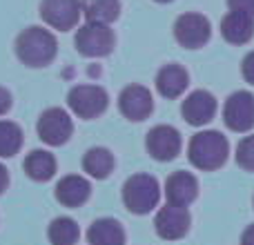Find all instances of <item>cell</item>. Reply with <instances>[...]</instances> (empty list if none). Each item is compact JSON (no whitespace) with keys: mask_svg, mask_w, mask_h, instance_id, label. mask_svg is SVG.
Returning <instances> with one entry per match:
<instances>
[{"mask_svg":"<svg viewBox=\"0 0 254 245\" xmlns=\"http://www.w3.org/2000/svg\"><path fill=\"white\" fill-rule=\"evenodd\" d=\"M7 187H9V172H7V167L0 163V194H4Z\"/></svg>","mask_w":254,"mask_h":245,"instance_id":"cell-28","label":"cell"},{"mask_svg":"<svg viewBox=\"0 0 254 245\" xmlns=\"http://www.w3.org/2000/svg\"><path fill=\"white\" fill-rule=\"evenodd\" d=\"M241 245H254V225L246 228V232L241 234Z\"/></svg>","mask_w":254,"mask_h":245,"instance_id":"cell-29","label":"cell"},{"mask_svg":"<svg viewBox=\"0 0 254 245\" xmlns=\"http://www.w3.org/2000/svg\"><path fill=\"white\" fill-rule=\"evenodd\" d=\"M237 163L246 172H254V136H246L237 145Z\"/></svg>","mask_w":254,"mask_h":245,"instance_id":"cell-24","label":"cell"},{"mask_svg":"<svg viewBox=\"0 0 254 245\" xmlns=\"http://www.w3.org/2000/svg\"><path fill=\"white\" fill-rule=\"evenodd\" d=\"M221 34L232 45H246L254 36V18L239 11H228L221 20Z\"/></svg>","mask_w":254,"mask_h":245,"instance_id":"cell-18","label":"cell"},{"mask_svg":"<svg viewBox=\"0 0 254 245\" xmlns=\"http://www.w3.org/2000/svg\"><path fill=\"white\" fill-rule=\"evenodd\" d=\"M230 11H239L254 18V0H228Z\"/></svg>","mask_w":254,"mask_h":245,"instance_id":"cell-25","label":"cell"},{"mask_svg":"<svg viewBox=\"0 0 254 245\" xmlns=\"http://www.w3.org/2000/svg\"><path fill=\"white\" fill-rule=\"evenodd\" d=\"M119 110L131 122H140L149 119L154 112L152 92L147 87H143V85H127L119 94Z\"/></svg>","mask_w":254,"mask_h":245,"instance_id":"cell-12","label":"cell"},{"mask_svg":"<svg viewBox=\"0 0 254 245\" xmlns=\"http://www.w3.org/2000/svg\"><path fill=\"white\" fill-rule=\"evenodd\" d=\"M223 121L232 131L246 134L254 127V96L250 92H234L223 105Z\"/></svg>","mask_w":254,"mask_h":245,"instance_id":"cell-10","label":"cell"},{"mask_svg":"<svg viewBox=\"0 0 254 245\" xmlns=\"http://www.w3.org/2000/svg\"><path fill=\"white\" fill-rule=\"evenodd\" d=\"M161 201V185L149 174H134L123 185V203L131 214H149Z\"/></svg>","mask_w":254,"mask_h":245,"instance_id":"cell-3","label":"cell"},{"mask_svg":"<svg viewBox=\"0 0 254 245\" xmlns=\"http://www.w3.org/2000/svg\"><path fill=\"white\" fill-rule=\"evenodd\" d=\"M36 131H38V138L45 145L61 147L74 134V121H71L69 112L63 110V107H49V110H45L40 114Z\"/></svg>","mask_w":254,"mask_h":245,"instance_id":"cell-6","label":"cell"},{"mask_svg":"<svg viewBox=\"0 0 254 245\" xmlns=\"http://www.w3.org/2000/svg\"><path fill=\"white\" fill-rule=\"evenodd\" d=\"M154 2H172V0H154Z\"/></svg>","mask_w":254,"mask_h":245,"instance_id":"cell-30","label":"cell"},{"mask_svg":"<svg viewBox=\"0 0 254 245\" xmlns=\"http://www.w3.org/2000/svg\"><path fill=\"white\" fill-rule=\"evenodd\" d=\"M25 136L22 127L13 121H0V158H11L20 152Z\"/></svg>","mask_w":254,"mask_h":245,"instance_id":"cell-23","label":"cell"},{"mask_svg":"<svg viewBox=\"0 0 254 245\" xmlns=\"http://www.w3.org/2000/svg\"><path fill=\"white\" fill-rule=\"evenodd\" d=\"M13 105V98H11V92L7 87H0V116H4Z\"/></svg>","mask_w":254,"mask_h":245,"instance_id":"cell-27","label":"cell"},{"mask_svg":"<svg viewBox=\"0 0 254 245\" xmlns=\"http://www.w3.org/2000/svg\"><path fill=\"white\" fill-rule=\"evenodd\" d=\"M74 45L80 56L87 58H103L114 52L116 36L110 25H98V22H85L76 31Z\"/></svg>","mask_w":254,"mask_h":245,"instance_id":"cell-4","label":"cell"},{"mask_svg":"<svg viewBox=\"0 0 254 245\" xmlns=\"http://www.w3.org/2000/svg\"><path fill=\"white\" fill-rule=\"evenodd\" d=\"M181 134L176 127L172 125H156L147 131V138H145V147H147L149 156L154 161H161V163H167V161H174L181 152Z\"/></svg>","mask_w":254,"mask_h":245,"instance_id":"cell-9","label":"cell"},{"mask_svg":"<svg viewBox=\"0 0 254 245\" xmlns=\"http://www.w3.org/2000/svg\"><path fill=\"white\" fill-rule=\"evenodd\" d=\"M83 16V0H43L40 18L56 31H69L78 25Z\"/></svg>","mask_w":254,"mask_h":245,"instance_id":"cell-8","label":"cell"},{"mask_svg":"<svg viewBox=\"0 0 254 245\" xmlns=\"http://www.w3.org/2000/svg\"><path fill=\"white\" fill-rule=\"evenodd\" d=\"M56 201L65 207H80L83 203H87V198L92 196V185L85 176L78 174H69L63 176L61 181L56 183Z\"/></svg>","mask_w":254,"mask_h":245,"instance_id":"cell-15","label":"cell"},{"mask_svg":"<svg viewBox=\"0 0 254 245\" xmlns=\"http://www.w3.org/2000/svg\"><path fill=\"white\" fill-rule=\"evenodd\" d=\"M198 196V181L190 172H174L165 181V198L170 205L188 207Z\"/></svg>","mask_w":254,"mask_h":245,"instance_id":"cell-14","label":"cell"},{"mask_svg":"<svg viewBox=\"0 0 254 245\" xmlns=\"http://www.w3.org/2000/svg\"><path fill=\"white\" fill-rule=\"evenodd\" d=\"M80 165H83V172L87 176H92V179H96V181H103L114 172L116 161H114V154L107 147H92L85 152Z\"/></svg>","mask_w":254,"mask_h":245,"instance_id":"cell-20","label":"cell"},{"mask_svg":"<svg viewBox=\"0 0 254 245\" xmlns=\"http://www.w3.org/2000/svg\"><path fill=\"white\" fill-rule=\"evenodd\" d=\"M188 85L190 74L185 71V67L176 65V62L161 67L156 74V89L163 98H179L188 89Z\"/></svg>","mask_w":254,"mask_h":245,"instance_id":"cell-16","label":"cell"},{"mask_svg":"<svg viewBox=\"0 0 254 245\" xmlns=\"http://www.w3.org/2000/svg\"><path fill=\"white\" fill-rule=\"evenodd\" d=\"M22 170L36 183H47L56 174L58 163H56V156L52 152H47V149H34V152H29L25 156Z\"/></svg>","mask_w":254,"mask_h":245,"instance_id":"cell-17","label":"cell"},{"mask_svg":"<svg viewBox=\"0 0 254 245\" xmlns=\"http://www.w3.org/2000/svg\"><path fill=\"white\" fill-rule=\"evenodd\" d=\"M83 16L87 22L112 25L121 16V0H83Z\"/></svg>","mask_w":254,"mask_h":245,"instance_id":"cell-21","label":"cell"},{"mask_svg":"<svg viewBox=\"0 0 254 245\" xmlns=\"http://www.w3.org/2000/svg\"><path fill=\"white\" fill-rule=\"evenodd\" d=\"M67 105L78 119L94 121L101 114H105L110 96L101 85H76L67 94Z\"/></svg>","mask_w":254,"mask_h":245,"instance_id":"cell-5","label":"cell"},{"mask_svg":"<svg viewBox=\"0 0 254 245\" xmlns=\"http://www.w3.org/2000/svg\"><path fill=\"white\" fill-rule=\"evenodd\" d=\"M89 245H125V230L116 219H96L87 228Z\"/></svg>","mask_w":254,"mask_h":245,"instance_id":"cell-19","label":"cell"},{"mask_svg":"<svg viewBox=\"0 0 254 245\" xmlns=\"http://www.w3.org/2000/svg\"><path fill=\"white\" fill-rule=\"evenodd\" d=\"M13 49H16L18 61H20L25 67L40 69V67H47L49 62L56 58L58 40L49 29L34 25V27H27V29H22L20 34H18Z\"/></svg>","mask_w":254,"mask_h":245,"instance_id":"cell-1","label":"cell"},{"mask_svg":"<svg viewBox=\"0 0 254 245\" xmlns=\"http://www.w3.org/2000/svg\"><path fill=\"white\" fill-rule=\"evenodd\" d=\"M190 223H192V219H190L188 207L170 205V203L163 205L156 212V216H154V230L165 241H179V239H183L190 230Z\"/></svg>","mask_w":254,"mask_h":245,"instance_id":"cell-11","label":"cell"},{"mask_svg":"<svg viewBox=\"0 0 254 245\" xmlns=\"http://www.w3.org/2000/svg\"><path fill=\"white\" fill-rule=\"evenodd\" d=\"M181 114L183 119L194 127H203L207 125L216 114V98L212 96L205 89H196L192 92L181 105Z\"/></svg>","mask_w":254,"mask_h":245,"instance_id":"cell-13","label":"cell"},{"mask_svg":"<svg viewBox=\"0 0 254 245\" xmlns=\"http://www.w3.org/2000/svg\"><path fill=\"white\" fill-rule=\"evenodd\" d=\"M212 36V25L203 13L188 11L181 13L174 22V38L181 47L185 49H198L210 40Z\"/></svg>","mask_w":254,"mask_h":245,"instance_id":"cell-7","label":"cell"},{"mask_svg":"<svg viewBox=\"0 0 254 245\" xmlns=\"http://www.w3.org/2000/svg\"><path fill=\"white\" fill-rule=\"evenodd\" d=\"M47 239L52 245H76L80 239V228L69 216H58L49 223Z\"/></svg>","mask_w":254,"mask_h":245,"instance_id":"cell-22","label":"cell"},{"mask_svg":"<svg viewBox=\"0 0 254 245\" xmlns=\"http://www.w3.org/2000/svg\"><path fill=\"white\" fill-rule=\"evenodd\" d=\"M230 154V143L221 131L205 129L192 136L188 145V158L196 170L214 172L225 165Z\"/></svg>","mask_w":254,"mask_h":245,"instance_id":"cell-2","label":"cell"},{"mask_svg":"<svg viewBox=\"0 0 254 245\" xmlns=\"http://www.w3.org/2000/svg\"><path fill=\"white\" fill-rule=\"evenodd\" d=\"M241 74L250 85H254V52H250L241 62Z\"/></svg>","mask_w":254,"mask_h":245,"instance_id":"cell-26","label":"cell"}]
</instances>
